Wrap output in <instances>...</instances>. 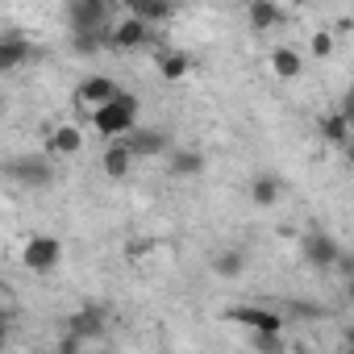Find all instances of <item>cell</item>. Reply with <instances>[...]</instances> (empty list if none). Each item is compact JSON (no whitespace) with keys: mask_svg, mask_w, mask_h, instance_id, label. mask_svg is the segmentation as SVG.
Returning a JSON list of instances; mask_svg holds the SVG:
<instances>
[{"mask_svg":"<svg viewBox=\"0 0 354 354\" xmlns=\"http://www.w3.org/2000/svg\"><path fill=\"white\" fill-rule=\"evenodd\" d=\"M92 125H96V133H104V138L129 133V129L138 125V96H129V92L109 96L104 104L92 109Z\"/></svg>","mask_w":354,"mask_h":354,"instance_id":"obj_1","label":"cell"},{"mask_svg":"<svg viewBox=\"0 0 354 354\" xmlns=\"http://www.w3.org/2000/svg\"><path fill=\"white\" fill-rule=\"evenodd\" d=\"M63 259V242L55 234H34L26 246H21V263L34 271V275H50Z\"/></svg>","mask_w":354,"mask_h":354,"instance_id":"obj_2","label":"cell"},{"mask_svg":"<svg viewBox=\"0 0 354 354\" xmlns=\"http://www.w3.org/2000/svg\"><path fill=\"white\" fill-rule=\"evenodd\" d=\"M230 321L246 325L250 333H283V317H279V313H271V308H259V304L230 308Z\"/></svg>","mask_w":354,"mask_h":354,"instance_id":"obj_3","label":"cell"},{"mask_svg":"<svg viewBox=\"0 0 354 354\" xmlns=\"http://www.w3.org/2000/svg\"><path fill=\"white\" fill-rule=\"evenodd\" d=\"M9 175L21 180V188H46L50 184V162L42 154H21L17 162H9Z\"/></svg>","mask_w":354,"mask_h":354,"instance_id":"obj_4","label":"cell"},{"mask_svg":"<svg viewBox=\"0 0 354 354\" xmlns=\"http://www.w3.org/2000/svg\"><path fill=\"white\" fill-rule=\"evenodd\" d=\"M121 142H125V150L133 154V158H154V154H167V133L162 129H129V133H121Z\"/></svg>","mask_w":354,"mask_h":354,"instance_id":"obj_5","label":"cell"},{"mask_svg":"<svg viewBox=\"0 0 354 354\" xmlns=\"http://www.w3.org/2000/svg\"><path fill=\"white\" fill-rule=\"evenodd\" d=\"M113 50H138V46H146L150 42V26L146 21H138V17H125L121 26H113L109 30V38H104Z\"/></svg>","mask_w":354,"mask_h":354,"instance_id":"obj_6","label":"cell"},{"mask_svg":"<svg viewBox=\"0 0 354 354\" xmlns=\"http://www.w3.org/2000/svg\"><path fill=\"white\" fill-rule=\"evenodd\" d=\"M121 88H117V80H109V75H88V80H80V88H75V100L84 104V109H96V104H104L109 96H117Z\"/></svg>","mask_w":354,"mask_h":354,"instance_id":"obj_7","label":"cell"},{"mask_svg":"<svg viewBox=\"0 0 354 354\" xmlns=\"http://www.w3.org/2000/svg\"><path fill=\"white\" fill-rule=\"evenodd\" d=\"M30 59V38L26 34H0V75L17 71Z\"/></svg>","mask_w":354,"mask_h":354,"instance_id":"obj_8","label":"cell"},{"mask_svg":"<svg viewBox=\"0 0 354 354\" xmlns=\"http://www.w3.org/2000/svg\"><path fill=\"white\" fill-rule=\"evenodd\" d=\"M109 0H71V26L75 30H104Z\"/></svg>","mask_w":354,"mask_h":354,"instance_id":"obj_9","label":"cell"},{"mask_svg":"<svg viewBox=\"0 0 354 354\" xmlns=\"http://www.w3.org/2000/svg\"><path fill=\"white\" fill-rule=\"evenodd\" d=\"M84 150V133L75 125H55L50 138H46V154H59V158H71Z\"/></svg>","mask_w":354,"mask_h":354,"instance_id":"obj_10","label":"cell"},{"mask_svg":"<svg viewBox=\"0 0 354 354\" xmlns=\"http://www.w3.org/2000/svg\"><path fill=\"white\" fill-rule=\"evenodd\" d=\"M100 167H104V175H109V180H125V175H129V167H133V154L125 150V142H121V138H113V142L104 146V154H100Z\"/></svg>","mask_w":354,"mask_h":354,"instance_id":"obj_11","label":"cell"},{"mask_svg":"<svg viewBox=\"0 0 354 354\" xmlns=\"http://www.w3.org/2000/svg\"><path fill=\"white\" fill-rule=\"evenodd\" d=\"M337 254H342V246H337L329 234H313V238L304 242V259H308L313 267H333Z\"/></svg>","mask_w":354,"mask_h":354,"instance_id":"obj_12","label":"cell"},{"mask_svg":"<svg viewBox=\"0 0 354 354\" xmlns=\"http://www.w3.org/2000/svg\"><path fill=\"white\" fill-rule=\"evenodd\" d=\"M158 75H162L167 84H180V80L192 75V59H188L184 50H167V55H158Z\"/></svg>","mask_w":354,"mask_h":354,"instance_id":"obj_13","label":"cell"},{"mask_svg":"<svg viewBox=\"0 0 354 354\" xmlns=\"http://www.w3.org/2000/svg\"><path fill=\"white\" fill-rule=\"evenodd\" d=\"M246 17H250L254 30H275V26L283 21V9L275 5V0H250V5H246Z\"/></svg>","mask_w":354,"mask_h":354,"instance_id":"obj_14","label":"cell"},{"mask_svg":"<svg viewBox=\"0 0 354 354\" xmlns=\"http://www.w3.org/2000/svg\"><path fill=\"white\" fill-rule=\"evenodd\" d=\"M129 5V17H138V21H167L171 17V0H125Z\"/></svg>","mask_w":354,"mask_h":354,"instance_id":"obj_15","label":"cell"},{"mask_svg":"<svg viewBox=\"0 0 354 354\" xmlns=\"http://www.w3.org/2000/svg\"><path fill=\"white\" fill-rule=\"evenodd\" d=\"M271 71H275L279 80H296V75L304 71V59H300L292 46H279V50H271Z\"/></svg>","mask_w":354,"mask_h":354,"instance_id":"obj_16","label":"cell"},{"mask_svg":"<svg viewBox=\"0 0 354 354\" xmlns=\"http://www.w3.org/2000/svg\"><path fill=\"white\" fill-rule=\"evenodd\" d=\"M321 138L333 142V146H350V117L346 113H329L321 121Z\"/></svg>","mask_w":354,"mask_h":354,"instance_id":"obj_17","label":"cell"},{"mask_svg":"<svg viewBox=\"0 0 354 354\" xmlns=\"http://www.w3.org/2000/svg\"><path fill=\"white\" fill-rule=\"evenodd\" d=\"M250 201L259 209H267V205L279 201V180H275V175H254V180H250Z\"/></svg>","mask_w":354,"mask_h":354,"instance_id":"obj_18","label":"cell"},{"mask_svg":"<svg viewBox=\"0 0 354 354\" xmlns=\"http://www.w3.org/2000/svg\"><path fill=\"white\" fill-rule=\"evenodd\" d=\"M67 325H71V333H75V337H84V342H88V337H96V333L104 329V321H100V313H96V308H84V313H75Z\"/></svg>","mask_w":354,"mask_h":354,"instance_id":"obj_19","label":"cell"},{"mask_svg":"<svg viewBox=\"0 0 354 354\" xmlns=\"http://www.w3.org/2000/svg\"><path fill=\"white\" fill-rule=\"evenodd\" d=\"M171 171L175 175H201L205 171V154H196V150H175L171 154Z\"/></svg>","mask_w":354,"mask_h":354,"instance_id":"obj_20","label":"cell"},{"mask_svg":"<svg viewBox=\"0 0 354 354\" xmlns=\"http://www.w3.org/2000/svg\"><path fill=\"white\" fill-rule=\"evenodd\" d=\"M242 267H246L242 250H221V254L213 259V271H217L221 279H234V275H242Z\"/></svg>","mask_w":354,"mask_h":354,"instance_id":"obj_21","label":"cell"},{"mask_svg":"<svg viewBox=\"0 0 354 354\" xmlns=\"http://www.w3.org/2000/svg\"><path fill=\"white\" fill-rule=\"evenodd\" d=\"M308 50H313L317 59H329V55H333V34H329V30H317L313 42H308Z\"/></svg>","mask_w":354,"mask_h":354,"instance_id":"obj_22","label":"cell"},{"mask_svg":"<svg viewBox=\"0 0 354 354\" xmlns=\"http://www.w3.org/2000/svg\"><path fill=\"white\" fill-rule=\"evenodd\" d=\"M0 342H5V317H0Z\"/></svg>","mask_w":354,"mask_h":354,"instance_id":"obj_23","label":"cell"},{"mask_svg":"<svg viewBox=\"0 0 354 354\" xmlns=\"http://www.w3.org/2000/svg\"><path fill=\"white\" fill-rule=\"evenodd\" d=\"M292 5H308V0H292Z\"/></svg>","mask_w":354,"mask_h":354,"instance_id":"obj_24","label":"cell"},{"mask_svg":"<svg viewBox=\"0 0 354 354\" xmlns=\"http://www.w3.org/2000/svg\"><path fill=\"white\" fill-rule=\"evenodd\" d=\"M0 317H5V304H0Z\"/></svg>","mask_w":354,"mask_h":354,"instance_id":"obj_25","label":"cell"},{"mask_svg":"<svg viewBox=\"0 0 354 354\" xmlns=\"http://www.w3.org/2000/svg\"><path fill=\"white\" fill-rule=\"evenodd\" d=\"M0 104H5V100H0Z\"/></svg>","mask_w":354,"mask_h":354,"instance_id":"obj_26","label":"cell"}]
</instances>
